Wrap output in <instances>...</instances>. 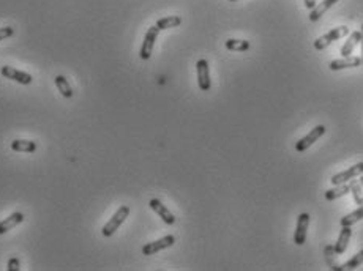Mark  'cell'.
<instances>
[{
  "mask_svg": "<svg viewBox=\"0 0 363 271\" xmlns=\"http://www.w3.org/2000/svg\"><path fill=\"white\" fill-rule=\"evenodd\" d=\"M128 216H130V207H127V205H122V207H120V208L112 214V218L104 224L101 233H103L104 236H112V235L118 230V227L125 222V219L128 218Z\"/></svg>",
  "mask_w": 363,
  "mask_h": 271,
  "instance_id": "obj_1",
  "label": "cell"
},
{
  "mask_svg": "<svg viewBox=\"0 0 363 271\" xmlns=\"http://www.w3.org/2000/svg\"><path fill=\"white\" fill-rule=\"evenodd\" d=\"M349 34V29L346 27V26H341V27H336V29H333V30H330L328 34H325L324 37H321V38H317L316 41H314V49L316 51H322V49H325L330 43H333V41H336V40H339V38H343V37H346Z\"/></svg>",
  "mask_w": 363,
  "mask_h": 271,
  "instance_id": "obj_2",
  "label": "cell"
},
{
  "mask_svg": "<svg viewBox=\"0 0 363 271\" xmlns=\"http://www.w3.org/2000/svg\"><path fill=\"white\" fill-rule=\"evenodd\" d=\"M160 34V29L157 26H153L147 30V34L144 37V41H142V46H141V52L139 56L142 60H149L152 57V52H153V46H155V41H157V37Z\"/></svg>",
  "mask_w": 363,
  "mask_h": 271,
  "instance_id": "obj_3",
  "label": "cell"
},
{
  "mask_svg": "<svg viewBox=\"0 0 363 271\" xmlns=\"http://www.w3.org/2000/svg\"><path fill=\"white\" fill-rule=\"evenodd\" d=\"M325 131H327V129H325L324 125H317V126H314L310 133H308L305 137H302V139L299 140V142L295 144V150H297V151H300V153H302V151H305V150H308V148H310V147L316 142V140H317L319 137H322V136L325 134Z\"/></svg>",
  "mask_w": 363,
  "mask_h": 271,
  "instance_id": "obj_4",
  "label": "cell"
},
{
  "mask_svg": "<svg viewBox=\"0 0 363 271\" xmlns=\"http://www.w3.org/2000/svg\"><path fill=\"white\" fill-rule=\"evenodd\" d=\"M196 71H197V85L202 92H208L212 87L210 82V70H208V62L205 59L197 60L196 63Z\"/></svg>",
  "mask_w": 363,
  "mask_h": 271,
  "instance_id": "obj_5",
  "label": "cell"
},
{
  "mask_svg": "<svg viewBox=\"0 0 363 271\" xmlns=\"http://www.w3.org/2000/svg\"><path fill=\"white\" fill-rule=\"evenodd\" d=\"M0 73H2V76L5 79L15 81V82H18L21 85H30L32 81H34V78H32L29 73L16 70L13 67H2V68H0Z\"/></svg>",
  "mask_w": 363,
  "mask_h": 271,
  "instance_id": "obj_6",
  "label": "cell"
},
{
  "mask_svg": "<svg viewBox=\"0 0 363 271\" xmlns=\"http://www.w3.org/2000/svg\"><path fill=\"white\" fill-rule=\"evenodd\" d=\"M174 243H175V236L174 235H166V236L160 238V240H157V241L147 243L144 247H142V254H144V255H153V254L163 251V249L171 247Z\"/></svg>",
  "mask_w": 363,
  "mask_h": 271,
  "instance_id": "obj_7",
  "label": "cell"
},
{
  "mask_svg": "<svg viewBox=\"0 0 363 271\" xmlns=\"http://www.w3.org/2000/svg\"><path fill=\"white\" fill-rule=\"evenodd\" d=\"M308 224H310V214H308V213H300L299 219H297L295 233H294V243L297 246H302L306 241Z\"/></svg>",
  "mask_w": 363,
  "mask_h": 271,
  "instance_id": "obj_8",
  "label": "cell"
},
{
  "mask_svg": "<svg viewBox=\"0 0 363 271\" xmlns=\"http://www.w3.org/2000/svg\"><path fill=\"white\" fill-rule=\"evenodd\" d=\"M361 173H363V162H357V164L349 167L347 170L339 172V173H336V175H333L330 181L336 186V185H339V183H346L352 178H355L357 175H361Z\"/></svg>",
  "mask_w": 363,
  "mask_h": 271,
  "instance_id": "obj_9",
  "label": "cell"
},
{
  "mask_svg": "<svg viewBox=\"0 0 363 271\" xmlns=\"http://www.w3.org/2000/svg\"><path fill=\"white\" fill-rule=\"evenodd\" d=\"M361 65V59L360 57H352V56H347V57H343V59H338V60H333L328 63V68L332 71H341V70H346V68H357Z\"/></svg>",
  "mask_w": 363,
  "mask_h": 271,
  "instance_id": "obj_10",
  "label": "cell"
},
{
  "mask_svg": "<svg viewBox=\"0 0 363 271\" xmlns=\"http://www.w3.org/2000/svg\"><path fill=\"white\" fill-rule=\"evenodd\" d=\"M149 207H150L153 211H155L166 224H169V225L175 224V216H174L166 207H164V205H163L158 199H152V200L149 202Z\"/></svg>",
  "mask_w": 363,
  "mask_h": 271,
  "instance_id": "obj_11",
  "label": "cell"
},
{
  "mask_svg": "<svg viewBox=\"0 0 363 271\" xmlns=\"http://www.w3.org/2000/svg\"><path fill=\"white\" fill-rule=\"evenodd\" d=\"M23 221H24V214L21 213V211L12 213V214L8 216V218H5L4 221H0V235H4V233H7L8 230L15 229V227L19 225Z\"/></svg>",
  "mask_w": 363,
  "mask_h": 271,
  "instance_id": "obj_12",
  "label": "cell"
},
{
  "mask_svg": "<svg viewBox=\"0 0 363 271\" xmlns=\"http://www.w3.org/2000/svg\"><path fill=\"white\" fill-rule=\"evenodd\" d=\"M350 236H352L350 225H343V229H341L339 236H338V241H336V244H335V252H336V255H341V254H343L346 249H347V243H349V240H350Z\"/></svg>",
  "mask_w": 363,
  "mask_h": 271,
  "instance_id": "obj_13",
  "label": "cell"
},
{
  "mask_svg": "<svg viewBox=\"0 0 363 271\" xmlns=\"http://www.w3.org/2000/svg\"><path fill=\"white\" fill-rule=\"evenodd\" d=\"M12 150L18 153H35L37 151V142L26 139H16L12 142Z\"/></svg>",
  "mask_w": 363,
  "mask_h": 271,
  "instance_id": "obj_14",
  "label": "cell"
},
{
  "mask_svg": "<svg viewBox=\"0 0 363 271\" xmlns=\"http://www.w3.org/2000/svg\"><path fill=\"white\" fill-rule=\"evenodd\" d=\"M360 41H361V32H354V34H350L347 41L343 45V48H341V56H343V57L350 56Z\"/></svg>",
  "mask_w": 363,
  "mask_h": 271,
  "instance_id": "obj_15",
  "label": "cell"
},
{
  "mask_svg": "<svg viewBox=\"0 0 363 271\" xmlns=\"http://www.w3.org/2000/svg\"><path fill=\"white\" fill-rule=\"evenodd\" d=\"M336 2L338 0H322L321 4H316V7L311 10V13H310V21L316 23V21L321 19V16H324V13L327 12V10L332 8Z\"/></svg>",
  "mask_w": 363,
  "mask_h": 271,
  "instance_id": "obj_16",
  "label": "cell"
},
{
  "mask_svg": "<svg viewBox=\"0 0 363 271\" xmlns=\"http://www.w3.org/2000/svg\"><path fill=\"white\" fill-rule=\"evenodd\" d=\"M54 82H56V87L59 89V92L62 93V96H65V98H71L73 96V89H71V85L68 82V79L65 78V76H56V79H54Z\"/></svg>",
  "mask_w": 363,
  "mask_h": 271,
  "instance_id": "obj_17",
  "label": "cell"
},
{
  "mask_svg": "<svg viewBox=\"0 0 363 271\" xmlns=\"http://www.w3.org/2000/svg\"><path fill=\"white\" fill-rule=\"evenodd\" d=\"M182 24V18L180 16H166V18H161L157 21V27L160 30H168V29H174V27H179Z\"/></svg>",
  "mask_w": 363,
  "mask_h": 271,
  "instance_id": "obj_18",
  "label": "cell"
},
{
  "mask_svg": "<svg viewBox=\"0 0 363 271\" xmlns=\"http://www.w3.org/2000/svg\"><path fill=\"white\" fill-rule=\"evenodd\" d=\"M361 219H363V203L358 205L357 210L346 214L344 218H341V227H343V225H354L355 222H358Z\"/></svg>",
  "mask_w": 363,
  "mask_h": 271,
  "instance_id": "obj_19",
  "label": "cell"
},
{
  "mask_svg": "<svg viewBox=\"0 0 363 271\" xmlns=\"http://www.w3.org/2000/svg\"><path fill=\"white\" fill-rule=\"evenodd\" d=\"M349 191H350V186H349V185H344V183H339V185H336V188L325 191V199H327V200L339 199V197H343L344 194H347Z\"/></svg>",
  "mask_w": 363,
  "mask_h": 271,
  "instance_id": "obj_20",
  "label": "cell"
},
{
  "mask_svg": "<svg viewBox=\"0 0 363 271\" xmlns=\"http://www.w3.org/2000/svg\"><path fill=\"white\" fill-rule=\"evenodd\" d=\"M251 48L250 41L247 40H227L226 41V49L229 51H238V52H245Z\"/></svg>",
  "mask_w": 363,
  "mask_h": 271,
  "instance_id": "obj_21",
  "label": "cell"
},
{
  "mask_svg": "<svg viewBox=\"0 0 363 271\" xmlns=\"http://www.w3.org/2000/svg\"><path fill=\"white\" fill-rule=\"evenodd\" d=\"M325 260H327V265L328 268H332L335 271H341V266L336 263V252H335V246L328 244L325 246Z\"/></svg>",
  "mask_w": 363,
  "mask_h": 271,
  "instance_id": "obj_22",
  "label": "cell"
},
{
  "mask_svg": "<svg viewBox=\"0 0 363 271\" xmlns=\"http://www.w3.org/2000/svg\"><path fill=\"white\" fill-rule=\"evenodd\" d=\"M349 186H350V191H352V197H354V202L357 205H361L363 203V186L360 185V181L352 178Z\"/></svg>",
  "mask_w": 363,
  "mask_h": 271,
  "instance_id": "obj_23",
  "label": "cell"
},
{
  "mask_svg": "<svg viewBox=\"0 0 363 271\" xmlns=\"http://www.w3.org/2000/svg\"><path fill=\"white\" fill-rule=\"evenodd\" d=\"M361 263H363V249H361L360 252H357L352 258H349L346 263L339 265V266H341V271H343V269H354V268H357V266L361 265Z\"/></svg>",
  "mask_w": 363,
  "mask_h": 271,
  "instance_id": "obj_24",
  "label": "cell"
},
{
  "mask_svg": "<svg viewBox=\"0 0 363 271\" xmlns=\"http://www.w3.org/2000/svg\"><path fill=\"white\" fill-rule=\"evenodd\" d=\"M13 34H15L13 27H2L0 29V41H4L5 38H10Z\"/></svg>",
  "mask_w": 363,
  "mask_h": 271,
  "instance_id": "obj_25",
  "label": "cell"
},
{
  "mask_svg": "<svg viewBox=\"0 0 363 271\" xmlns=\"http://www.w3.org/2000/svg\"><path fill=\"white\" fill-rule=\"evenodd\" d=\"M8 269L10 271H18L19 269V258L18 257H13L8 260Z\"/></svg>",
  "mask_w": 363,
  "mask_h": 271,
  "instance_id": "obj_26",
  "label": "cell"
},
{
  "mask_svg": "<svg viewBox=\"0 0 363 271\" xmlns=\"http://www.w3.org/2000/svg\"><path fill=\"white\" fill-rule=\"evenodd\" d=\"M303 4L308 10H313L316 7V0H303Z\"/></svg>",
  "mask_w": 363,
  "mask_h": 271,
  "instance_id": "obj_27",
  "label": "cell"
},
{
  "mask_svg": "<svg viewBox=\"0 0 363 271\" xmlns=\"http://www.w3.org/2000/svg\"><path fill=\"white\" fill-rule=\"evenodd\" d=\"M360 43H361V57L360 59H361V63H363V24H361V41Z\"/></svg>",
  "mask_w": 363,
  "mask_h": 271,
  "instance_id": "obj_28",
  "label": "cell"
},
{
  "mask_svg": "<svg viewBox=\"0 0 363 271\" xmlns=\"http://www.w3.org/2000/svg\"><path fill=\"white\" fill-rule=\"evenodd\" d=\"M358 181H360V185L363 186V173H361V177H360V180H358Z\"/></svg>",
  "mask_w": 363,
  "mask_h": 271,
  "instance_id": "obj_29",
  "label": "cell"
},
{
  "mask_svg": "<svg viewBox=\"0 0 363 271\" xmlns=\"http://www.w3.org/2000/svg\"><path fill=\"white\" fill-rule=\"evenodd\" d=\"M229 2H235V0H229Z\"/></svg>",
  "mask_w": 363,
  "mask_h": 271,
  "instance_id": "obj_30",
  "label": "cell"
}]
</instances>
